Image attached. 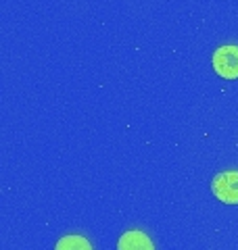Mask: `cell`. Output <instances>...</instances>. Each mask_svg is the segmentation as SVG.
I'll list each match as a JSON object with an SVG mask.
<instances>
[{
    "instance_id": "1",
    "label": "cell",
    "mask_w": 238,
    "mask_h": 250,
    "mask_svg": "<svg viewBox=\"0 0 238 250\" xmlns=\"http://www.w3.org/2000/svg\"><path fill=\"white\" fill-rule=\"evenodd\" d=\"M213 69L224 80H236L238 77V46L226 44L213 52Z\"/></svg>"
},
{
    "instance_id": "2",
    "label": "cell",
    "mask_w": 238,
    "mask_h": 250,
    "mask_svg": "<svg viewBox=\"0 0 238 250\" xmlns=\"http://www.w3.org/2000/svg\"><path fill=\"white\" fill-rule=\"evenodd\" d=\"M211 192L224 205H238V171H221L213 177Z\"/></svg>"
},
{
    "instance_id": "3",
    "label": "cell",
    "mask_w": 238,
    "mask_h": 250,
    "mask_svg": "<svg viewBox=\"0 0 238 250\" xmlns=\"http://www.w3.org/2000/svg\"><path fill=\"white\" fill-rule=\"evenodd\" d=\"M117 250H155V244L148 238V233L140 229H130L119 238Z\"/></svg>"
},
{
    "instance_id": "4",
    "label": "cell",
    "mask_w": 238,
    "mask_h": 250,
    "mask_svg": "<svg viewBox=\"0 0 238 250\" xmlns=\"http://www.w3.org/2000/svg\"><path fill=\"white\" fill-rule=\"evenodd\" d=\"M54 250H94L92 244L84 236H77V233H71V236H63Z\"/></svg>"
}]
</instances>
